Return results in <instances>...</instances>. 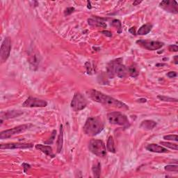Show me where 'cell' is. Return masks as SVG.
I'll return each instance as SVG.
<instances>
[{
	"label": "cell",
	"instance_id": "6da1fadb",
	"mask_svg": "<svg viewBox=\"0 0 178 178\" xmlns=\"http://www.w3.org/2000/svg\"><path fill=\"white\" fill-rule=\"evenodd\" d=\"M88 93L91 98L96 102L115 108L125 109H128L127 106L123 102L113 98V97L107 96V95L102 93L100 91L92 89V90L89 91Z\"/></svg>",
	"mask_w": 178,
	"mask_h": 178
},
{
	"label": "cell",
	"instance_id": "7a4b0ae2",
	"mask_svg": "<svg viewBox=\"0 0 178 178\" xmlns=\"http://www.w3.org/2000/svg\"><path fill=\"white\" fill-rule=\"evenodd\" d=\"M122 59H118L111 61L107 65V73L110 78L117 76L119 78H125L127 75L128 70L125 65L121 64Z\"/></svg>",
	"mask_w": 178,
	"mask_h": 178
},
{
	"label": "cell",
	"instance_id": "3957f363",
	"mask_svg": "<svg viewBox=\"0 0 178 178\" xmlns=\"http://www.w3.org/2000/svg\"><path fill=\"white\" fill-rule=\"evenodd\" d=\"M104 129V124L98 118L91 117L87 119L84 126V131L88 136H94L101 132Z\"/></svg>",
	"mask_w": 178,
	"mask_h": 178
},
{
	"label": "cell",
	"instance_id": "277c9868",
	"mask_svg": "<svg viewBox=\"0 0 178 178\" xmlns=\"http://www.w3.org/2000/svg\"><path fill=\"white\" fill-rule=\"evenodd\" d=\"M89 150L96 156L105 158L107 156V150L104 142L101 140L92 139L88 144Z\"/></svg>",
	"mask_w": 178,
	"mask_h": 178
},
{
	"label": "cell",
	"instance_id": "5b68a950",
	"mask_svg": "<svg viewBox=\"0 0 178 178\" xmlns=\"http://www.w3.org/2000/svg\"><path fill=\"white\" fill-rule=\"evenodd\" d=\"M107 119L111 124L123 126L127 127L130 126V122L124 114L120 112H111L107 114Z\"/></svg>",
	"mask_w": 178,
	"mask_h": 178
},
{
	"label": "cell",
	"instance_id": "8992f818",
	"mask_svg": "<svg viewBox=\"0 0 178 178\" xmlns=\"http://www.w3.org/2000/svg\"><path fill=\"white\" fill-rule=\"evenodd\" d=\"M31 125L30 124H25V125H19L18 127H13L12 129H9V130H7L2 131L0 133V139H8L13 136H15L16 134H20L21 133L24 132L26 130L29 129Z\"/></svg>",
	"mask_w": 178,
	"mask_h": 178
},
{
	"label": "cell",
	"instance_id": "52a82bcc",
	"mask_svg": "<svg viewBox=\"0 0 178 178\" xmlns=\"http://www.w3.org/2000/svg\"><path fill=\"white\" fill-rule=\"evenodd\" d=\"M87 100L82 93H76L71 102V107L74 111H79L87 107Z\"/></svg>",
	"mask_w": 178,
	"mask_h": 178
},
{
	"label": "cell",
	"instance_id": "ba28073f",
	"mask_svg": "<svg viewBox=\"0 0 178 178\" xmlns=\"http://www.w3.org/2000/svg\"><path fill=\"white\" fill-rule=\"evenodd\" d=\"M11 50V41L10 38H6L1 45V53H0V61L2 64L4 63L10 56Z\"/></svg>",
	"mask_w": 178,
	"mask_h": 178
},
{
	"label": "cell",
	"instance_id": "9c48e42d",
	"mask_svg": "<svg viewBox=\"0 0 178 178\" xmlns=\"http://www.w3.org/2000/svg\"><path fill=\"white\" fill-rule=\"evenodd\" d=\"M47 105V102L45 100L36 98V97H29L25 100L22 104L24 107H45Z\"/></svg>",
	"mask_w": 178,
	"mask_h": 178
},
{
	"label": "cell",
	"instance_id": "30bf717a",
	"mask_svg": "<svg viewBox=\"0 0 178 178\" xmlns=\"http://www.w3.org/2000/svg\"><path fill=\"white\" fill-rule=\"evenodd\" d=\"M136 43L141 46L142 47L146 49V50L151 51L159 50V49L162 48L163 45V43L162 42L154 41H143V40L138 41Z\"/></svg>",
	"mask_w": 178,
	"mask_h": 178
},
{
	"label": "cell",
	"instance_id": "8fae6325",
	"mask_svg": "<svg viewBox=\"0 0 178 178\" xmlns=\"http://www.w3.org/2000/svg\"><path fill=\"white\" fill-rule=\"evenodd\" d=\"M161 8L165 10L167 12L171 13H178V4L176 1H171V0H165L162 1L159 4Z\"/></svg>",
	"mask_w": 178,
	"mask_h": 178
},
{
	"label": "cell",
	"instance_id": "7c38bea8",
	"mask_svg": "<svg viewBox=\"0 0 178 178\" xmlns=\"http://www.w3.org/2000/svg\"><path fill=\"white\" fill-rule=\"evenodd\" d=\"M33 145L32 143H7V144H2L0 145V148L2 150L4 149H11V150H14V149H26L32 148Z\"/></svg>",
	"mask_w": 178,
	"mask_h": 178
},
{
	"label": "cell",
	"instance_id": "4fadbf2b",
	"mask_svg": "<svg viewBox=\"0 0 178 178\" xmlns=\"http://www.w3.org/2000/svg\"><path fill=\"white\" fill-rule=\"evenodd\" d=\"M23 114V112L21 111L12 110L8 111L6 112H2L1 113V120H8L14 118H18Z\"/></svg>",
	"mask_w": 178,
	"mask_h": 178
},
{
	"label": "cell",
	"instance_id": "5bb4252c",
	"mask_svg": "<svg viewBox=\"0 0 178 178\" xmlns=\"http://www.w3.org/2000/svg\"><path fill=\"white\" fill-rule=\"evenodd\" d=\"M146 149H147L148 151L157 153H166L168 152L166 148L157 144H149L147 145Z\"/></svg>",
	"mask_w": 178,
	"mask_h": 178
},
{
	"label": "cell",
	"instance_id": "9a60e30c",
	"mask_svg": "<svg viewBox=\"0 0 178 178\" xmlns=\"http://www.w3.org/2000/svg\"><path fill=\"white\" fill-rule=\"evenodd\" d=\"M36 148L42 152V153H45L46 155L50 156L51 157H54V154L53 153L52 148H51L50 146L44 145H41V144H37L36 145Z\"/></svg>",
	"mask_w": 178,
	"mask_h": 178
},
{
	"label": "cell",
	"instance_id": "2e32d148",
	"mask_svg": "<svg viewBox=\"0 0 178 178\" xmlns=\"http://www.w3.org/2000/svg\"><path fill=\"white\" fill-rule=\"evenodd\" d=\"M156 125H157L156 122L150 120H146L142 122L141 124H140V127L145 129V130H153L154 127H156Z\"/></svg>",
	"mask_w": 178,
	"mask_h": 178
},
{
	"label": "cell",
	"instance_id": "e0dca14e",
	"mask_svg": "<svg viewBox=\"0 0 178 178\" xmlns=\"http://www.w3.org/2000/svg\"><path fill=\"white\" fill-rule=\"evenodd\" d=\"M152 28H153V25H152L150 23H148V24H145L144 25H143L141 27H140L139 31H138V35L140 36H144L148 34L150 31H151Z\"/></svg>",
	"mask_w": 178,
	"mask_h": 178
},
{
	"label": "cell",
	"instance_id": "ac0fdd59",
	"mask_svg": "<svg viewBox=\"0 0 178 178\" xmlns=\"http://www.w3.org/2000/svg\"><path fill=\"white\" fill-rule=\"evenodd\" d=\"M63 139H64V127H63V125H61V126H60V133L58 140H57V152L58 153H60L62 150Z\"/></svg>",
	"mask_w": 178,
	"mask_h": 178
},
{
	"label": "cell",
	"instance_id": "d6986e66",
	"mask_svg": "<svg viewBox=\"0 0 178 178\" xmlns=\"http://www.w3.org/2000/svg\"><path fill=\"white\" fill-rule=\"evenodd\" d=\"M107 150L109 151L110 153H116V148H115V145H114V140L113 137L110 136L108 138L107 143Z\"/></svg>",
	"mask_w": 178,
	"mask_h": 178
},
{
	"label": "cell",
	"instance_id": "ffe728a7",
	"mask_svg": "<svg viewBox=\"0 0 178 178\" xmlns=\"http://www.w3.org/2000/svg\"><path fill=\"white\" fill-rule=\"evenodd\" d=\"M88 24H90L92 27H107V24L105 22H103L98 20H93V19H89L88 20Z\"/></svg>",
	"mask_w": 178,
	"mask_h": 178
},
{
	"label": "cell",
	"instance_id": "44dd1931",
	"mask_svg": "<svg viewBox=\"0 0 178 178\" xmlns=\"http://www.w3.org/2000/svg\"><path fill=\"white\" fill-rule=\"evenodd\" d=\"M92 171H93L94 177H99L100 176V173H101V165H100V163L99 162L95 163L93 168H92Z\"/></svg>",
	"mask_w": 178,
	"mask_h": 178
},
{
	"label": "cell",
	"instance_id": "7402d4cb",
	"mask_svg": "<svg viewBox=\"0 0 178 178\" xmlns=\"http://www.w3.org/2000/svg\"><path fill=\"white\" fill-rule=\"evenodd\" d=\"M127 70H128V73L130 74L131 77H136L139 75V72L136 66H134V65H131L130 67H129V68H127Z\"/></svg>",
	"mask_w": 178,
	"mask_h": 178
},
{
	"label": "cell",
	"instance_id": "603a6c76",
	"mask_svg": "<svg viewBox=\"0 0 178 178\" xmlns=\"http://www.w3.org/2000/svg\"><path fill=\"white\" fill-rule=\"evenodd\" d=\"M111 25L113 26V27H116L118 29V33H120L122 32V25H121V22H120V20H113V21H112L111 23Z\"/></svg>",
	"mask_w": 178,
	"mask_h": 178
},
{
	"label": "cell",
	"instance_id": "cb8c5ba5",
	"mask_svg": "<svg viewBox=\"0 0 178 178\" xmlns=\"http://www.w3.org/2000/svg\"><path fill=\"white\" fill-rule=\"evenodd\" d=\"M160 144L165 146V147H167L168 148L173 149V150H177V144H174V143H168V142H161Z\"/></svg>",
	"mask_w": 178,
	"mask_h": 178
},
{
	"label": "cell",
	"instance_id": "d4e9b609",
	"mask_svg": "<svg viewBox=\"0 0 178 178\" xmlns=\"http://www.w3.org/2000/svg\"><path fill=\"white\" fill-rule=\"evenodd\" d=\"M56 131L53 130L52 132H51L50 139H49L47 140H46V141H45V144H49V145L52 144L54 141V139H55V138H56Z\"/></svg>",
	"mask_w": 178,
	"mask_h": 178
},
{
	"label": "cell",
	"instance_id": "484cf974",
	"mask_svg": "<svg viewBox=\"0 0 178 178\" xmlns=\"http://www.w3.org/2000/svg\"><path fill=\"white\" fill-rule=\"evenodd\" d=\"M165 170L168 172H176L178 171V166L177 165H168L165 167Z\"/></svg>",
	"mask_w": 178,
	"mask_h": 178
},
{
	"label": "cell",
	"instance_id": "4316f807",
	"mask_svg": "<svg viewBox=\"0 0 178 178\" xmlns=\"http://www.w3.org/2000/svg\"><path fill=\"white\" fill-rule=\"evenodd\" d=\"M157 97L159 100H162V101H164V102H177V100L176 98H171V97H166V96H159Z\"/></svg>",
	"mask_w": 178,
	"mask_h": 178
},
{
	"label": "cell",
	"instance_id": "83f0119b",
	"mask_svg": "<svg viewBox=\"0 0 178 178\" xmlns=\"http://www.w3.org/2000/svg\"><path fill=\"white\" fill-rule=\"evenodd\" d=\"M163 139L168 140H175V141H177V135L176 134L167 135V136H163Z\"/></svg>",
	"mask_w": 178,
	"mask_h": 178
},
{
	"label": "cell",
	"instance_id": "f1b7e54d",
	"mask_svg": "<svg viewBox=\"0 0 178 178\" xmlns=\"http://www.w3.org/2000/svg\"><path fill=\"white\" fill-rule=\"evenodd\" d=\"M74 11V8L73 7H69L67 8L64 11V13H65V16H68V15H70V14L73 12Z\"/></svg>",
	"mask_w": 178,
	"mask_h": 178
},
{
	"label": "cell",
	"instance_id": "f546056e",
	"mask_svg": "<svg viewBox=\"0 0 178 178\" xmlns=\"http://www.w3.org/2000/svg\"><path fill=\"white\" fill-rule=\"evenodd\" d=\"M168 50L171 51H175V52H176V51H178V47L176 45H171L168 47Z\"/></svg>",
	"mask_w": 178,
	"mask_h": 178
},
{
	"label": "cell",
	"instance_id": "4dcf8cb0",
	"mask_svg": "<svg viewBox=\"0 0 178 178\" xmlns=\"http://www.w3.org/2000/svg\"><path fill=\"white\" fill-rule=\"evenodd\" d=\"M167 76L170 78H174L177 76V73L176 72H169V73L167 74Z\"/></svg>",
	"mask_w": 178,
	"mask_h": 178
},
{
	"label": "cell",
	"instance_id": "1f68e13d",
	"mask_svg": "<svg viewBox=\"0 0 178 178\" xmlns=\"http://www.w3.org/2000/svg\"><path fill=\"white\" fill-rule=\"evenodd\" d=\"M102 33H103V34H104V35L107 36L108 37H111L112 36L111 33L110 32V31H102Z\"/></svg>",
	"mask_w": 178,
	"mask_h": 178
},
{
	"label": "cell",
	"instance_id": "d6a6232c",
	"mask_svg": "<svg viewBox=\"0 0 178 178\" xmlns=\"http://www.w3.org/2000/svg\"><path fill=\"white\" fill-rule=\"evenodd\" d=\"M129 31H130L131 34H133V35H135V34H136V31H135V27H131V29H130Z\"/></svg>",
	"mask_w": 178,
	"mask_h": 178
},
{
	"label": "cell",
	"instance_id": "836d02e7",
	"mask_svg": "<svg viewBox=\"0 0 178 178\" xmlns=\"http://www.w3.org/2000/svg\"><path fill=\"white\" fill-rule=\"evenodd\" d=\"M140 3H141V2H139V1H136V2H134V3H133V5H134V6H136L137 4H139Z\"/></svg>",
	"mask_w": 178,
	"mask_h": 178
},
{
	"label": "cell",
	"instance_id": "e575fe53",
	"mask_svg": "<svg viewBox=\"0 0 178 178\" xmlns=\"http://www.w3.org/2000/svg\"><path fill=\"white\" fill-rule=\"evenodd\" d=\"M174 60H175V64H177L178 62H177V56H176L174 57Z\"/></svg>",
	"mask_w": 178,
	"mask_h": 178
}]
</instances>
